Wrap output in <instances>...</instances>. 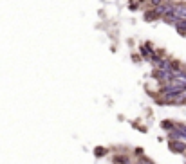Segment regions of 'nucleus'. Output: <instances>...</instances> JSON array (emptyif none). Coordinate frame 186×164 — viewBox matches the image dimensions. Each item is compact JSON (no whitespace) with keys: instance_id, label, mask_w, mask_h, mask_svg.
Here are the masks:
<instances>
[]
</instances>
